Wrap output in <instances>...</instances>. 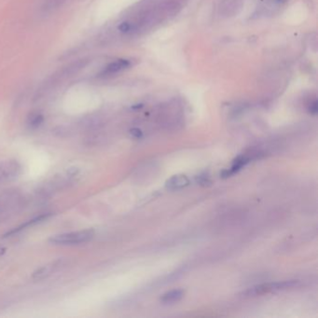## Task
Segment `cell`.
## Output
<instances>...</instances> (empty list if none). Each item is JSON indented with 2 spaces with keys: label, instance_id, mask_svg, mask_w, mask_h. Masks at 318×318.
<instances>
[{
  "label": "cell",
  "instance_id": "obj_9",
  "mask_svg": "<svg viewBox=\"0 0 318 318\" xmlns=\"http://www.w3.org/2000/svg\"><path fill=\"white\" fill-rule=\"evenodd\" d=\"M43 116L40 114H33L29 117V125L33 128H37L42 122H43Z\"/></svg>",
  "mask_w": 318,
  "mask_h": 318
},
{
  "label": "cell",
  "instance_id": "obj_12",
  "mask_svg": "<svg viewBox=\"0 0 318 318\" xmlns=\"http://www.w3.org/2000/svg\"><path fill=\"white\" fill-rule=\"evenodd\" d=\"M130 132H131V134L132 136H134V137H136V138H139V137L142 136V132H141L139 129H132Z\"/></svg>",
  "mask_w": 318,
  "mask_h": 318
},
{
  "label": "cell",
  "instance_id": "obj_10",
  "mask_svg": "<svg viewBox=\"0 0 318 318\" xmlns=\"http://www.w3.org/2000/svg\"><path fill=\"white\" fill-rule=\"evenodd\" d=\"M64 2H65V0H46L45 5L47 6V10H52V9H55L57 7H59Z\"/></svg>",
  "mask_w": 318,
  "mask_h": 318
},
{
  "label": "cell",
  "instance_id": "obj_3",
  "mask_svg": "<svg viewBox=\"0 0 318 318\" xmlns=\"http://www.w3.org/2000/svg\"><path fill=\"white\" fill-rule=\"evenodd\" d=\"M21 166L15 160H8L0 163V181H8L17 178Z\"/></svg>",
  "mask_w": 318,
  "mask_h": 318
},
{
  "label": "cell",
  "instance_id": "obj_2",
  "mask_svg": "<svg viewBox=\"0 0 318 318\" xmlns=\"http://www.w3.org/2000/svg\"><path fill=\"white\" fill-rule=\"evenodd\" d=\"M299 282L297 280L284 281V282H277V283H267L262 284L260 286H256L252 289L247 290L245 295L247 296H258L268 294L271 292H277L282 290H290L299 286Z\"/></svg>",
  "mask_w": 318,
  "mask_h": 318
},
{
  "label": "cell",
  "instance_id": "obj_5",
  "mask_svg": "<svg viewBox=\"0 0 318 318\" xmlns=\"http://www.w3.org/2000/svg\"><path fill=\"white\" fill-rule=\"evenodd\" d=\"M129 66H130V63L127 60H119V61L113 62L110 65H108L106 67V69L104 70L103 75L109 76L116 74L123 69L127 68Z\"/></svg>",
  "mask_w": 318,
  "mask_h": 318
},
{
  "label": "cell",
  "instance_id": "obj_6",
  "mask_svg": "<svg viewBox=\"0 0 318 318\" xmlns=\"http://www.w3.org/2000/svg\"><path fill=\"white\" fill-rule=\"evenodd\" d=\"M188 184L189 180L186 176H175L166 182V187L171 190H175L187 187Z\"/></svg>",
  "mask_w": 318,
  "mask_h": 318
},
{
  "label": "cell",
  "instance_id": "obj_8",
  "mask_svg": "<svg viewBox=\"0 0 318 318\" xmlns=\"http://www.w3.org/2000/svg\"><path fill=\"white\" fill-rule=\"evenodd\" d=\"M50 215H51V214H44V215H39L38 217H36V218H34V219H32V220H29L27 222H26L25 224L21 225V226L18 227L17 229L12 230L10 233H8L7 235H10V234L18 233V232L22 231L23 229H25V228H26V227H28L30 225L36 224V223H38V222H41V221H43L44 219H46L48 216H50Z\"/></svg>",
  "mask_w": 318,
  "mask_h": 318
},
{
  "label": "cell",
  "instance_id": "obj_7",
  "mask_svg": "<svg viewBox=\"0 0 318 318\" xmlns=\"http://www.w3.org/2000/svg\"><path fill=\"white\" fill-rule=\"evenodd\" d=\"M185 292L183 290H172L170 292L165 293L164 295H162V297L160 298V301L163 303H174L179 301L180 299L184 297Z\"/></svg>",
  "mask_w": 318,
  "mask_h": 318
},
{
  "label": "cell",
  "instance_id": "obj_4",
  "mask_svg": "<svg viewBox=\"0 0 318 318\" xmlns=\"http://www.w3.org/2000/svg\"><path fill=\"white\" fill-rule=\"evenodd\" d=\"M64 261L63 260H57L54 262H51L47 265L38 269L37 271H34L32 274V278L34 280H42L52 275L53 272L58 271L61 266H63Z\"/></svg>",
  "mask_w": 318,
  "mask_h": 318
},
{
  "label": "cell",
  "instance_id": "obj_11",
  "mask_svg": "<svg viewBox=\"0 0 318 318\" xmlns=\"http://www.w3.org/2000/svg\"><path fill=\"white\" fill-rule=\"evenodd\" d=\"M308 109L309 112L312 113V114H314V115H316V114L318 113V101H317V100H314L313 102H311V104L309 105Z\"/></svg>",
  "mask_w": 318,
  "mask_h": 318
},
{
  "label": "cell",
  "instance_id": "obj_1",
  "mask_svg": "<svg viewBox=\"0 0 318 318\" xmlns=\"http://www.w3.org/2000/svg\"><path fill=\"white\" fill-rule=\"evenodd\" d=\"M94 237V230H82L67 234H59L50 238V242L59 245H72L80 244L91 241Z\"/></svg>",
  "mask_w": 318,
  "mask_h": 318
}]
</instances>
